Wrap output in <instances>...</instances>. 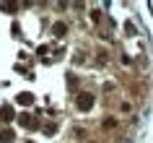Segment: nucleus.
<instances>
[{"mask_svg":"<svg viewBox=\"0 0 153 143\" xmlns=\"http://www.w3.org/2000/svg\"><path fill=\"white\" fill-rule=\"evenodd\" d=\"M94 104H96V96L94 94H78V99H75V107L81 112H88Z\"/></svg>","mask_w":153,"mask_h":143,"instance_id":"nucleus-1","label":"nucleus"},{"mask_svg":"<svg viewBox=\"0 0 153 143\" xmlns=\"http://www.w3.org/2000/svg\"><path fill=\"white\" fill-rule=\"evenodd\" d=\"M18 125L21 127H26V130H39V122H36V120L34 117H29V115H21V117H18Z\"/></svg>","mask_w":153,"mask_h":143,"instance_id":"nucleus-2","label":"nucleus"},{"mask_svg":"<svg viewBox=\"0 0 153 143\" xmlns=\"http://www.w3.org/2000/svg\"><path fill=\"white\" fill-rule=\"evenodd\" d=\"M101 127H104V130H117V127H120V120H117V117H109V115H106V117L101 120Z\"/></svg>","mask_w":153,"mask_h":143,"instance_id":"nucleus-3","label":"nucleus"},{"mask_svg":"<svg viewBox=\"0 0 153 143\" xmlns=\"http://www.w3.org/2000/svg\"><path fill=\"white\" fill-rule=\"evenodd\" d=\"M52 34H55V37H65V34H68V24H62V21H57V24L52 26Z\"/></svg>","mask_w":153,"mask_h":143,"instance_id":"nucleus-4","label":"nucleus"},{"mask_svg":"<svg viewBox=\"0 0 153 143\" xmlns=\"http://www.w3.org/2000/svg\"><path fill=\"white\" fill-rule=\"evenodd\" d=\"M13 120V107H3L0 109V122H10Z\"/></svg>","mask_w":153,"mask_h":143,"instance_id":"nucleus-5","label":"nucleus"},{"mask_svg":"<svg viewBox=\"0 0 153 143\" xmlns=\"http://www.w3.org/2000/svg\"><path fill=\"white\" fill-rule=\"evenodd\" d=\"M18 104L31 107V104H34V94H26V91H24V94H18Z\"/></svg>","mask_w":153,"mask_h":143,"instance_id":"nucleus-6","label":"nucleus"},{"mask_svg":"<svg viewBox=\"0 0 153 143\" xmlns=\"http://www.w3.org/2000/svg\"><path fill=\"white\" fill-rule=\"evenodd\" d=\"M96 60H99V63H101V65H104V63H109V49H106V47L96 49Z\"/></svg>","mask_w":153,"mask_h":143,"instance_id":"nucleus-7","label":"nucleus"},{"mask_svg":"<svg viewBox=\"0 0 153 143\" xmlns=\"http://www.w3.org/2000/svg\"><path fill=\"white\" fill-rule=\"evenodd\" d=\"M13 141H16L13 130H3V133H0V143H13Z\"/></svg>","mask_w":153,"mask_h":143,"instance_id":"nucleus-8","label":"nucleus"},{"mask_svg":"<svg viewBox=\"0 0 153 143\" xmlns=\"http://www.w3.org/2000/svg\"><path fill=\"white\" fill-rule=\"evenodd\" d=\"M42 130H44L47 135H55L57 133V122H47V125H42Z\"/></svg>","mask_w":153,"mask_h":143,"instance_id":"nucleus-9","label":"nucleus"},{"mask_svg":"<svg viewBox=\"0 0 153 143\" xmlns=\"http://www.w3.org/2000/svg\"><path fill=\"white\" fill-rule=\"evenodd\" d=\"M68 86H70V88H78V78H75V76H68Z\"/></svg>","mask_w":153,"mask_h":143,"instance_id":"nucleus-10","label":"nucleus"},{"mask_svg":"<svg viewBox=\"0 0 153 143\" xmlns=\"http://www.w3.org/2000/svg\"><path fill=\"white\" fill-rule=\"evenodd\" d=\"M120 112H132V104H130V102H122L120 104Z\"/></svg>","mask_w":153,"mask_h":143,"instance_id":"nucleus-11","label":"nucleus"},{"mask_svg":"<svg viewBox=\"0 0 153 143\" xmlns=\"http://www.w3.org/2000/svg\"><path fill=\"white\" fill-rule=\"evenodd\" d=\"M91 21H94V24H99V21H101V13H99V10H94V13H91Z\"/></svg>","mask_w":153,"mask_h":143,"instance_id":"nucleus-12","label":"nucleus"},{"mask_svg":"<svg viewBox=\"0 0 153 143\" xmlns=\"http://www.w3.org/2000/svg\"><path fill=\"white\" fill-rule=\"evenodd\" d=\"M125 31H127L130 37H132V34H135V26H132V24H130V21H127V24H125Z\"/></svg>","mask_w":153,"mask_h":143,"instance_id":"nucleus-13","label":"nucleus"}]
</instances>
